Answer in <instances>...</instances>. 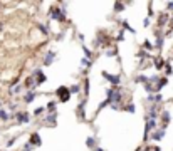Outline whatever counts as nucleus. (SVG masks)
Returning a JSON list of instances; mask_svg holds the SVG:
<instances>
[{"mask_svg": "<svg viewBox=\"0 0 173 151\" xmlns=\"http://www.w3.org/2000/svg\"><path fill=\"white\" fill-rule=\"evenodd\" d=\"M121 8H124V5H123L121 2H116V3H114V10H116V12H120Z\"/></svg>", "mask_w": 173, "mask_h": 151, "instance_id": "obj_28", "label": "nucleus"}, {"mask_svg": "<svg viewBox=\"0 0 173 151\" xmlns=\"http://www.w3.org/2000/svg\"><path fill=\"white\" fill-rule=\"evenodd\" d=\"M165 66H167V62L163 61V59H156V61H155V67L156 69H163Z\"/></svg>", "mask_w": 173, "mask_h": 151, "instance_id": "obj_17", "label": "nucleus"}, {"mask_svg": "<svg viewBox=\"0 0 173 151\" xmlns=\"http://www.w3.org/2000/svg\"><path fill=\"white\" fill-rule=\"evenodd\" d=\"M86 144L89 146V148H93V150H94V146H96V138H94V136H89V138L86 139Z\"/></svg>", "mask_w": 173, "mask_h": 151, "instance_id": "obj_15", "label": "nucleus"}, {"mask_svg": "<svg viewBox=\"0 0 173 151\" xmlns=\"http://www.w3.org/2000/svg\"><path fill=\"white\" fill-rule=\"evenodd\" d=\"M84 94H86V96L89 94V81H87V79L84 81Z\"/></svg>", "mask_w": 173, "mask_h": 151, "instance_id": "obj_30", "label": "nucleus"}, {"mask_svg": "<svg viewBox=\"0 0 173 151\" xmlns=\"http://www.w3.org/2000/svg\"><path fill=\"white\" fill-rule=\"evenodd\" d=\"M143 25H145V27H148V25H150V17H146V19L143 20Z\"/></svg>", "mask_w": 173, "mask_h": 151, "instance_id": "obj_34", "label": "nucleus"}, {"mask_svg": "<svg viewBox=\"0 0 173 151\" xmlns=\"http://www.w3.org/2000/svg\"><path fill=\"white\" fill-rule=\"evenodd\" d=\"M56 108H57V103H56V101H51V103L47 104V109L51 111V113H56Z\"/></svg>", "mask_w": 173, "mask_h": 151, "instance_id": "obj_19", "label": "nucleus"}, {"mask_svg": "<svg viewBox=\"0 0 173 151\" xmlns=\"http://www.w3.org/2000/svg\"><path fill=\"white\" fill-rule=\"evenodd\" d=\"M19 91H20V84H15V86H12V87L8 89V94H10V96H13V94H19Z\"/></svg>", "mask_w": 173, "mask_h": 151, "instance_id": "obj_14", "label": "nucleus"}, {"mask_svg": "<svg viewBox=\"0 0 173 151\" xmlns=\"http://www.w3.org/2000/svg\"><path fill=\"white\" fill-rule=\"evenodd\" d=\"M39 30H40V32H42L44 35H47V34H49V29L46 27V24H39Z\"/></svg>", "mask_w": 173, "mask_h": 151, "instance_id": "obj_22", "label": "nucleus"}, {"mask_svg": "<svg viewBox=\"0 0 173 151\" xmlns=\"http://www.w3.org/2000/svg\"><path fill=\"white\" fill-rule=\"evenodd\" d=\"M51 17H52L54 20H57V22H64L66 20V14H64L60 8H57V7H54L52 10H51Z\"/></svg>", "mask_w": 173, "mask_h": 151, "instance_id": "obj_2", "label": "nucleus"}, {"mask_svg": "<svg viewBox=\"0 0 173 151\" xmlns=\"http://www.w3.org/2000/svg\"><path fill=\"white\" fill-rule=\"evenodd\" d=\"M15 139H17V138H12V139H10V141H8V143H7V146H8V148H10V146H12V144L15 143Z\"/></svg>", "mask_w": 173, "mask_h": 151, "instance_id": "obj_35", "label": "nucleus"}, {"mask_svg": "<svg viewBox=\"0 0 173 151\" xmlns=\"http://www.w3.org/2000/svg\"><path fill=\"white\" fill-rule=\"evenodd\" d=\"M121 25H123V29H126V30H129L131 34H134V32H136V30H134L133 27H129V24H128L126 20H123V22H121Z\"/></svg>", "mask_w": 173, "mask_h": 151, "instance_id": "obj_20", "label": "nucleus"}, {"mask_svg": "<svg viewBox=\"0 0 173 151\" xmlns=\"http://www.w3.org/2000/svg\"><path fill=\"white\" fill-rule=\"evenodd\" d=\"M168 17H170L168 14H163V15H160V19H158V27H165V24L168 22Z\"/></svg>", "mask_w": 173, "mask_h": 151, "instance_id": "obj_11", "label": "nucleus"}, {"mask_svg": "<svg viewBox=\"0 0 173 151\" xmlns=\"http://www.w3.org/2000/svg\"><path fill=\"white\" fill-rule=\"evenodd\" d=\"M93 151H104V150H103V148H94Z\"/></svg>", "mask_w": 173, "mask_h": 151, "instance_id": "obj_37", "label": "nucleus"}, {"mask_svg": "<svg viewBox=\"0 0 173 151\" xmlns=\"http://www.w3.org/2000/svg\"><path fill=\"white\" fill-rule=\"evenodd\" d=\"M0 119H2V121H7V119H8V114H7V111H4L2 108H0Z\"/></svg>", "mask_w": 173, "mask_h": 151, "instance_id": "obj_24", "label": "nucleus"}, {"mask_svg": "<svg viewBox=\"0 0 173 151\" xmlns=\"http://www.w3.org/2000/svg\"><path fill=\"white\" fill-rule=\"evenodd\" d=\"M161 101H163L161 94H156V96H155V104H156V103H161Z\"/></svg>", "mask_w": 173, "mask_h": 151, "instance_id": "obj_31", "label": "nucleus"}, {"mask_svg": "<svg viewBox=\"0 0 173 151\" xmlns=\"http://www.w3.org/2000/svg\"><path fill=\"white\" fill-rule=\"evenodd\" d=\"M54 59H56V52H54V50H49V52L44 55V61H42V64H44V66H51Z\"/></svg>", "mask_w": 173, "mask_h": 151, "instance_id": "obj_5", "label": "nucleus"}, {"mask_svg": "<svg viewBox=\"0 0 173 151\" xmlns=\"http://www.w3.org/2000/svg\"><path fill=\"white\" fill-rule=\"evenodd\" d=\"M35 97H37V94H35L34 91H29V92L25 94V97H24V101H25L27 104H30V103L34 101V99H35Z\"/></svg>", "mask_w": 173, "mask_h": 151, "instance_id": "obj_10", "label": "nucleus"}, {"mask_svg": "<svg viewBox=\"0 0 173 151\" xmlns=\"http://www.w3.org/2000/svg\"><path fill=\"white\" fill-rule=\"evenodd\" d=\"M172 29H173V19H172Z\"/></svg>", "mask_w": 173, "mask_h": 151, "instance_id": "obj_38", "label": "nucleus"}, {"mask_svg": "<svg viewBox=\"0 0 173 151\" xmlns=\"http://www.w3.org/2000/svg\"><path fill=\"white\" fill-rule=\"evenodd\" d=\"M167 8H168V10H173V2H168V3H167Z\"/></svg>", "mask_w": 173, "mask_h": 151, "instance_id": "obj_36", "label": "nucleus"}, {"mask_svg": "<svg viewBox=\"0 0 173 151\" xmlns=\"http://www.w3.org/2000/svg\"><path fill=\"white\" fill-rule=\"evenodd\" d=\"M35 86H37V82H35V79H34L32 76L25 79V87H27V89H30V91H32L34 87H35Z\"/></svg>", "mask_w": 173, "mask_h": 151, "instance_id": "obj_9", "label": "nucleus"}, {"mask_svg": "<svg viewBox=\"0 0 173 151\" xmlns=\"http://www.w3.org/2000/svg\"><path fill=\"white\" fill-rule=\"evenodd\" d=\"M79 84H74V86H71V87H69V92H71V94H77V92H79Z\"/></svg>", "mask_w": 173, "mask_h": 151, "instance_id": "obj_21", "label": "nucleus"}, {"mask_svg": "<svg viewBox=\"0 0 173 151\" xmlns=\"http://www.w3.org/2000/svg\"><path fill=\"white\" fill-rule=\"evenodd\" d=\"M103 76H104V77H106L108 81H109V82L113 84V86H120V84H121V77H120V76H113V74H108L106 71L103 72Z\"/></svg>", "mask_w": 173, "mask_h": 151, "instance_id": "obj_4", "label": "nucleus"}, {"mask_svg": "<svg viewBox=\"0 0 173 151\" xmlns=\"http://www.w3.org/2000/svg\"><path fill=\"white\" fill-rule=\"evenodd\" d=\"M106 55L108 57H114V55H118V50H116V49H111V50H108L106 52Z\"/></svg>", "mask_w": 173, "mask_h": 151, "instance_id": "obj_27", "label": "nucleus"}, {"mask_svg": "<svg viewBox=\"0 0 173 151\" xmlns=\"http://www.w3.org/2000/svg\"><path fill=\"white\" fill-rule=\"evenodd\" d=\"M136 151H143V150H141V148H140V150H136Z\"/></svg>", "mask_w": 173, "mask_h": 151, "instance_id": "obj_39", "label": "nucleus"}, {"mask_svg": "<svg viewBox=\"0 0 173 151\" xmlns=\"http://www.w3.org/2000/svg\"><path fill=\"white\" fill-rule=\"evenodd\" d=\"M81 66H82L84 69L91 67V59H87V57H82V59H81Z\"/></svg>", "mask_w": 173, "mask_h": 151, "instance_id": "obj_16", "label": "nucleus"}, {"mask_svg": "<svg viewBox=\"0 0 173 151\" xmlns=\"http://www.w3.org/2000/svg\"><path fill=\"white\" fill-rule=\"evenodd\" d=\"M0 106H2V103H0Z\"/></svg>", "mask_w": 173, "mask_h": 151, "instance_id": "obj_40", "label": "nucleus"}, {"mask_svg": "<svg viewBox=\"0 0 173 151\" xmlns=\"http://www.w3.org/2000/svg\"><path fill=\"white\" fill-rule=\"evenodd\" d=\"M123 109H126L128 113H131V114H133L134 111H136V108H134V104H133V103H129V104L126 106V108H123Z\"/></svg>", "mask_w": 173, "mask_h": 151, "instance_id": "obj_23", "label": "nucleus"}, {"mask_svg": "<svg viewBox=\"0 0 173 151\" xmlns=\"http://www.w3.org/2000/svg\"><path fill=\"white\" fill-rule=\"evenodd\" d=\"M163 138H165V129H155V133L151 134V139H155V141H160Z\"/></svg>", "mask_w": 173, "mask_h": 151, "instance_id": "obj_8", "label": "nucleus"}, {"mask_svg": "<svg viewBox=\"0 0 173 151\" xmlns=\"http://www.w3.org/2000/svg\"><path fill=\"white\" fill-rule=\"evenodd\" d=\"M40 113H44V108H37V109L34 111V114H40Z\"/></svg>", "mask_w": 173, "mask_h": 151, "instance_id": "obj_33", "label": "nucleus"}, {"mask_svg": "<svg viewBox=\"0 0 173 151\" xmlns=\"http://www.w3.org/2000/svg\"><path fill=\"white\" fill-rule=\"evenodd\" d=\"M165 71H167V74H172V66H170V64H167V66H165Z\"/></svg>", "mask_w": 173, "mask_h": 151, "instance_id": "obj_32", "label": "nucleus"}, {"mask_svg": "<svg viewBox=\"0 0 173 151\" xmlns=\"http://www.w3.org/2000/svg\"><path fill=\"white\" fill-rule=\"evenodd\" d=\"M116 41H118V42H121V41H124V30H121L120 34L116 35Z\"/></svg>", "mask_w": 173, "mask_h": 151, "instance_id": "obj_29", "label": "nucleus"}, {"mask_svg": "<svg viewBox=\"0 0 173 151\" xmlns=\"http://www.w3.org/2000/svg\"><path fill=\"white\" fill-rule=\"evenodd\" d=\"M56 96L59 97L60 103H67V101L71 99V92H69V87H66V86H60L59 89L56 91Z\"/></svg>", "mask_w": 173, "mask_h": 151, "instance_id": "obj_1", "label": "nucleus"}, {"mask_svg": "<svg viewBox=\"0 0 173 151\" xmlns=\"http://www.w3.org/2000/svg\"><path fill=\"white\" fill-rule=\"evenodd\" d=\"M143 47L146 49V50H153V44L150 41H145V44H143Z\"/></svg>", "mask_w": 173, "mask_h": 151, "instance_id": "obj_25", "label": "nucleus"}, {"mask_svg": "<svg viewBox=\"0 0 173 151\" xmlns=\"http://www.w3.org/2000/svg\"><path fill=\"white\" fill-rule=\"evenodd\" d=\"M167 84H168V79H167V77H160V81H158V84H156V92H158V91H160L163 86H167Z\"/></svg>", "mask_w": 173, "mask_h": 151, "instance_id": "obj_12", "label": "nucleus"}, {"mask_svg": "<svg viewBox=\"0 0 173 151\" xmlns=\"http://www.w3.org/2000/svg\"><path fill=\"white\" fill-rule=\"evenodd\" d=\"M40 143H42V141H40V136H39V133H34L32 136L29 138V144H32L34 148H35V146H39Z\"/></svg>", "mask_w": 173, "mask_h": 151, "instance_id": "obj_7", "label": "nucleus"}, {"mask_svg": "<svg viewBox=\"0 0 173 151\" xmlns=\"http://www.w3.org/2000/svg\"><path fill=\"white\" fill-rule=\"evenodd\" d=\"M156 47L158 49L163 47V37H161V35H158V39H156Z\"/></svg>", "mask_w": 173, "mask_h": 151, "instance_id": "obj_26", "label": "nucleus"}, {"mask_svg": "<svg viewBox=\"0 0 173 151\" xmlns=\"http://www.w3.org/2000/svg\"><path fill=\"white\" fill-rule=\"evenodd\" d=\"M170 113H168V111H163V113H161V129H165V128H167L168 126V123H170Z\"/></svg>", "mask_w": 173, "mask_h": 151, "instance_id": "obj_6", "label": "nucleus"}, {"mask_svg": "<svg viewBox=\"0 0 173 151\" xmlns=\"http://www.w3.org/2000/svg\"><path fill=\"white\" fill-rule=\"evenodd\" d=\"M56 117H57V113H51V114L46 117V123L47 124H54L56 123Z\"/></svg>", "mask_w": 173, "mask_h": 151, "instance_id": "obj_13", "label": "nucleus"}, {"mask_svg": "<svg viewBox=\"0 0 173 151\" xmlns=\"http://www.w3.org/2000/svg\"><path fill=\"white\" fill-rule=\"evenodd\" d=\"M134 82L146 84V82H148V77H146V76H136V77H134Z\"/></svg>", "mask_w": 173, "mask_h": 151, "instance_id": "obj_18", "label": "nucleus"}, {"mask_svg": "<svg viewBox=\"0 0 173 151\" xmlns=\"http://www.w3.org/2000/svg\"><path fill=\"white\" fill-rule=\"evenodd\" d=\"M15 119H17V124L30 123V114L29 113H15Z\"/></svg>", "mask_w": 173, "mask_h": 151, "instance_id": "obj_3", "label": "nucleus"}]
</instances>
